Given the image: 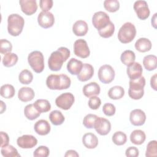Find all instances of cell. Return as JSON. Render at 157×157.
Instances as JSON below:
<instances>
[{
    "mask_svg": "<svg viewBox=\"0 0 157 157\" xmlns=\"http://www.w3.org/2000/svg\"><path fill=\"white\" fill-rule=\"evenodd\" d=\"M70 56V50L64 47H59L57 50L53 52L48 59V65L49 69L52 71H59L65 62Z\"/></svg>",
    "mask_w": 157,
    "mask_h": 157,
    "instance_id": "6da1fadb",
    "label": "cell"
},
{
    "mask_svg": "<svg viewBox=\"0 0 157 157\" xmlns=\"http://www.w3.org/2000/svg\"><path fill=\"white\" fill-rule=\"evenodd\" d=\"M71 80L66 74H51L46 79V85L50 90H62L70 87Z\"/></svg>",
    "mask_w": 157,
    "mask_h": 157,
    "instance_id": "7a4b0ae2",
    "label": "cell"
},
{
    "mask_svg": "<svg viewBox=\"0 0 157 157\" xmlns=\"http://www.w3.org/2000/svg\"><path fill=\"white\" fill-rule=\"evenodd\" d=\"M25 25L24 18L17 13L10 14L7 18V31L12 36H18L21 34Z\"/></svg>",
    "mask_w": 157,
    "mask_h": 157,
    "instance_id": "3957f363",
    "label": "cell"
},
{
    "mask_svg": "<svg viewBox=\"0 0 157 157\" xmlns=\"http://www.w3.org/2000/svg\"><path fill=\"white\" fill-rule=\"evenodd\" d=\"M145 85V78L143 76L135 80H130L128 90L129 96L135 100L141 99L144 94V88Z\"/></svg>",
    "mask_w": 157,
    "mask_h": 157,
    "instance_id": "277c9868",
    "label": "cell"
},
{
    "mask_svg": "<svg viewBox=\"0 0 157 157\" xmlns=\"http://www.w3.org/2000/svg\"><path fill=\"white\" fill-rule=\"evenodd\" d=\"M136 35L135 26L131 22H126L120 28L118 33V39L123 44L131 42Z\"/></svg>",
    "mask_w": 157,
    "mask_h": 157,
    "instance_id": "5b68a950",
    "label": "cell"
},
{
    "mask_svg": "<svg viewBox=\"0 0 157 157\" xmlns=\"http://www.w3.org/2000/svg\"><path fill=\"white\" fill-rule=\"evenodd\" d=\"M28 61L36 73H40L44 69V55L40 51H33L31 52L28 56Z\"/></svg>",
    "mask_w": 157,
    "mask_h": 157,
    "instance_id": "8992f818",
    "label": "cell"
},
{
    "mask_svg": "<svg viewBox=\"0 0 157 157\" xmlns=\"http://www.w3.org/2000/svg\"><path fill=\"white\" fill-rule=\"evenodd\" d=\"M98 75L99 80L102 83L107 84L113 80L115 73L114 69L110 65L104 64L99 67Z\"/></svg>",
    "mask_w": 157,
    "mask_h": 157,
    "instance_id": "52a82bcc",
    "label": "cell"
},
{
    "mask_svg": "<svg viewBox=\"0 0 157 157\" xmlns=\"http://www.w3.org/2000/svg\"><path fill=\"white\" fill-rule=\"evenodd\" d=\"M110 22L109 16L104 12L98 11L95 12L93 15L92 23L98 31L107 26Z\"/></svg>",
    "mask_w": 157,
    "mask_h": 157,
    "instance_id": "ba28073f",
    "label": "cell"
},
{
    "mask_svg": "<svg viewBox=\"0 0 157 157\" xmlns=\"http://www.w3.org/2000/svg\"><path fill=\"white\" fill-rule=\"evenodd\" d=\"M75 101L74 95L69 92L64 93L58 96L55 99L56 106L63 110H68L73 105Z\"/></svg>",
    "mask_w": 157,
    "mask_h": 157,
    "instance_id": "9c48e42d",
    "label": "cell"
},
{
    "mask_svg": "<svg viewBox=\"0 0 157 157\" xmlns=\"http://www.w3.org/2000/svg\"><path fill=\"white\" fill-rule=\"evenodd\" d=\"M74 54L80 58H86L89 56L90 51L85 40L80 39L75 41L74 44Z\"/></svg>",
    "mask_w": 157,
    "mask_h": 157,
    "instance_id": "30bf717a",
    "label": "cell"
},
{
    "mask_svg": "<svg viewBox=\"0 0 157 157\" xmlns=\"http://www.w3.org/2000/svg\"><path fill=\"white\" fill-rule=\"evenodd\" d=\"M134 10L137 17L140 20H145L150 15V9L145 1H136L134 4Z\"/></svg>",
    "mask_w": 157,
    "mask_h": 157,
    "instance_id": "8fae6325",
    "label": "cell"
},
{
    "mask_svg": "<svg viewBox=\"0 0 157 157\" xmlns=\"http://www.w3.org/2000/svg\"><path fill=\"white\" fill-rule=\"evenodd\" d=\"M94 128L99 134L105 136L111 130V124L107 119L102 117H98L95 121Z\"/></svg>",
    "mask_w": 157,
    "mask_h": 157,
    "instance_id": "7c38bea8",
    "label": "cell"
},
{
    "mask_svg": "<svg viewBox=\"0 0 157 157\" xmlns=\"http://www.w3.org/2000/svg\"><path fill=\"white\" fill-rule=\"evenodd\" d=\"M37 22L41 27L49 28L52 27L55 23L54 15L50 12L42 11L38 15Z\"/></svg>",
    "mask_w": 157,
    "mask_h": 157,
    "instance_id": "4fadbf2b",
    "label": "cell"
},
{
    "mask_svg": "<svg viewBox=\"0 0 157 157\" xmlns=\"http://www.w3.org/2000/svg\"><path fill=\"white\" fill-rule=\"evenodd\" d=\"M17 144L21 148H32L37 144V139L32 135H23L17 140Z\"/></svg>",
    "mask_w": 157,
    "mask_h": 157,
    "instance_id": "5bb4252c",
    "label": "cell"
},
{
    "mask_svg": "<svg viewBox=\"0 0 157 157\" xmlns=\"http://www.w3.org/2000/svg\"><path fill=\"white\" fill-rule=\"evenodd\" d=\"M129 120L134 126H142L146 120V115L141 109H134L130 113Z\"/></svg>",
    "mask_w": 157,
    "mask_h": 157,
    "instance_id": "9a60e30c",
    "label": "cell"
},
{
    "mask_svg": "<svg viewBox=\"0 0 157 157\" xmlns=\"http://www.w3.org/2000/svg\"><path fill=\"white\" fill-rule=\"evenodd\" d=\"M19 3L22 12L27 15H31L37 11V4L36 0H20Z\"/></svg>",
    "mask_w": 157,
    "mask_h": 157,
    "instance_id": "2e32d148",
    "label": "cell"
},
{
    "mask_svg": "<svg viewBox=\"0 0 157 157\" xmlns=\"http://www.w3.org/2000/svg\"><path fill=\"white\" fill-rule=\"evenodd\" d=\"M143 72L142 67L139 63L134 62L132 64L128 66L126 69L127 74L130 80H135L141 77Z\"/></svg>",
    "mask_w": 157,
    "mask_h": 157,
    "instance_id": "e0dca14e",
    "label": "cell"
},
{
    "mask_svg": "<svg viewBox=\"0 0 157 157\" xmlns=\"http://www.w3.org/2000/svg\"><path fill=\"white\" fill-rule=\"evenodd\" d=\"M94 74V68L92 65L85 63L83 64L80 72L77 75V78L80 82H86L90 80Z\"/></svg>",
    "mask_w": 157,
    "mask_h": 157,
    "instance_id": "ac0fdd59",
    "label": "cell"
},
{
    "mask_svg": "<svg viewBox=\"0 0 157 157\" xmlns=\"http://www.w3.org/2000/svg\"><path fill=\"white\" fill-rule=\"evenodd\" d=\"M82 91L86 97L90 98L98 95L100 93L101 88L98 83L92 82L85 85L83 88Z\"/></svg>",
    "mask_w": 157,
    "mask_h": 157,
    "instance_id": "d6986e66",
    "label": "cell"
},
{
    "mask_svg": "<svg viewBox=\"0 0 157 157\" xmlns=\"http://www.w3.org/2000/svg\"><path fill=\"white\" fill-rule=\"evenodd\" d=\"M34 129L37 134L40 136H45L50 132L51 127L47 120H39L36 122Z\"/></svg>",
    "mask_w": 157,
    "mask_h": 157,
    "instance_id": "ffe728a7",
    "label": "cell"
},
{
    "mask_svg": "<svg viewBox=\"0 0 157 157\" xmlns=\"http://www.w3.org/2000/svg\"><path fill=\"white\" fill-rule=\"evenodd\" d=\"M82 142L86 148L93 149L98 146V139L93 133L88 132L83 135L82 137Z\"/></svg>",
    "mask_w": 157,
    "mask_h": 157,
    "instance_id": "44dd1931",
    "label": "cell"
},
{
    "mask_svg": "<svg viewBox=\"0 0 157 157\" xmlns=\"http://www.w3.org/2000/svg\"><path fill=\"white\" fill-rule=\"evenodd\" d=\"M88 30V25L83 20H77L72 26V31L77 36H85L87 33Z\"/></svg>",
    "mask_w": 157,
    "mask_h": 157,
    "instance_id": "7402d4cb",
    "label": "cell"
},
{
    "mask_svg": "<svg viewBox=\"0 0 157 157\" xmlns=\"http://www.w3.org/2000/svg\"><path fill=\"white\" fill-rule=\"evenodd\" d=\"M83 63L75 58H71L67 64V71L72 75H78L83 67Z\"/></svg>",
    "mask_w": 157,
    "mask_h": 157,
    "instance_id": "603a6c76",
    "label": "cell"
},
{
    "mask_svg": "<svg viewBox=\"0 0 157 157\" xmlns=\"http://www.w3.org/2000/svg\"><path fill=\"white\" fill-rule=\"evenodd\" d=\"M35 93L34 90L29 87H21L18 93V99L22 102H28L33 99Z\"/></svg>",
    "mask_w": 157,
    "mask_h": 157,
    "instance_id": "cb8c5ba5",
    "label": "cell"
},
{
    "mask_svg": "<svg viewBox=\"0 0 157 157\" xmlns=\"http://www.w3.org/2000/svg\"><path fill=\"white\" fill-rule=\"evenodd\" d=\"M151 41L145 37H140L137 39L135 43L136 49L140 52H146L151 48Z\"/></svg>",
    "mask_w": 157,
    "mask_h": 157,
    "instance_id": "d4e9b609",
    "label": "cell"
},
{
    "mask_svg": "<svg viewBox=\"0 0 157 157\" xmlns=\"http://www.w3.org/2000/svg\"><path fill=\"white\" fill-rule=\"evenodd\" d=\"M146 139L145 132L140 129H136L133 131L130 135L131 142L135 145L142 144Z\"/></svg>",
    "mask_w": 157,
    "mask_h": 157,
    "instance_id": "484cf974",
    "label": "cell"
},
{
    "mask_svg": "<svg viewBox=\"0 0 157 157\" xmlns=\"http://www.w3.org/2000/svg\"><path fill=\"white\" fill-rule=\"evenodd\" d=\"M157 58L154 55H148L144 56L143 59V64L144 67L149 71H153L156 68Z\"/></svg>",
    "mask_w": 157,
    "mask_h": 157,
    "instance_id": "4316f807",
    "label": "cell"
},
{
    "mask_svg": "<svg viewBox=\"0 0 157 157\" xmlns=\"http://www.w3.org/2000/svg\"><path fill=\"white\" fill-rule=\"evenodd\" d=\"M24 114L27 119L34 120L40 116V113L36 109L34 104H30L25 107Z\"/></svg>",
    "mask_w": 157,
    "mask_h": 157,
    "instance_id": "83f0119b",
    "label": "cell"
},
{
    "mask_svg": "<svg viewBox=\"0 0 157 157\" xmlns=\"http://www.w3.org/2000/svg\"><path fill=\"white\" fill-rule=\"evenodd\" d=\"M121 61L124 65L129 66L132 64L136 59V55L134 52L130 50H126L124 51L120 56Z\"/></svg>",
    "mask_w": 157,
    "mask_h": 157,
    "instance_id": "f1b7e54d",
    "label": "cell"
},
{
    "mask_svg": "<svg viewBox=\"0 0 157 157\" xmlns=\"http://www.w3.org/2000/svg\"><path fill=\"white\" fill-rule=\"evenodd\" d=\"M124 95V88L118 85L114 86L110 88L108 91V96L112 99H120Z\"/></svg>",
    "mask_w": 157,
    "mask_h": 157,
    "instance_id": "f546056e",
    "label": "cell"
},
{
    "mask_svg": "<svg viewBox=\"0 0 157 157\" xmlns=\"http://www.w3.org/2000/svg\"><path fill=\"white\" fill-rule=\"evenodd\" d=\"M49 118L51 123L55 126L61 125L64 121V117L61 111L58 110H53L50 113Z\"/></svg>",
    "mask_w": 157,
    "mask_h": 157,
    "instance_id": "4dcf8cb0",
    "label": "cell"
},
{
    "mask_svg": "<svg viewBox=\"0 0 157 157\" xmlns=\"http://www.w3.org/2000/svg\"><path fill=\"white\" fill-rule=\"evenodd\" d=\"M18 56L13 53L9 52L4 55L2 58V64L4 66L9 67L14 66L18 61Z\"/></svg>",
    "mask_w": 157,
    "mask_h": 157,
    "instance_id": "1f68e13d",
    "label": "cell"
},
{
    "mask_svg": "<svg viewBox=\"0 0 157 157\" xmlns=\"http://www.w3.org/2000/svg\"><path fill=\"white\" fill-rule=\"evenodd\" d=\"M33 104L40 113L47 112L51 109V104L47 99H37Z\"/></svg>",
    "mask_w": 157,
    "mask_h": 157,
    "instance_id": "d6a6232c",
    "label": "cell"
},
{
    "mask_svg": "<svg viewBox=\"0 0 157 157\" xmlns=\"http://www.w3.org/2000/svg\"><path fill=\"white\" fill-rule=\"evenodd\" d=\"M15 90L14 87L10 84H5L1 86L0 90V94L6 99H10L15 95Z\"/></svg>",
    "mask_w": 157,
    "mask_h": 157,
    "instance_id": "836d02e7",
    "label": "cell"
},
{
    "mask_svg": "<svg viewBox=\"0 0 157 157\" xmlns=\"http://www.w3.org/2000/svg\"><path fill=\"white\" fill-rule=\"evenodd\" d=\"M1 154L4 157H20V155L17 150L12 145H7L1 148Z\"/></svg>",
    "mask_w": 157,
    "mask_h": 157,
    "instance_id": "e575fe53",
    "label": "cell"
},
{
    "mask_svg": "<svg viewBox=\"0 0 157 157\" xmlns=\"http://www.w3.org/2000/svg\"><path fill=\"white\" fill-rule=\"evenodd\" d=\"M18 80L21 84L28 85L33 81V75L29 70L24 69L19 74Z\"/></svg>",
    "mask_w": 157,
    "mask_h": 157,
    "instance_id": "d590c367",
    "label": "cell"
},
{
    "mask_svg": "<svg viewBox=\"0 0 157 157\" xmlns=\"http://www.w3.org/2000/svg\"><path fill=\"white\" fill-rule=\"evenodd\" d=\"M112 141L117 145H123L127 141V136L122 131H117L112 136Z\"/></svg>",
    "mask_w": 157,
    "mask_h": 157,
    "instance_id": "8d00e7d4",
    "label": "cell"
},
{
    "mask_svg": "<svg viewBox=\"0 0 157 157\" xmlns=\"http://www.w3.org/2000/svg\"><path fill=\"white\" fill-rule=\"evenodd\" d=\"M115 31V26L114 24L110 21L109 24L105 28L99 30L98 33L100 36L103 38H109L111 37Z\"/></svg>",
    "mask_w": 157,
    "mask_h": 157,
    "instance_id": "74e56055",
    "label": "cell"
},
{
    "mask_svg": "<svg viewBox=\"0 0 157 157\" xmlns=\"http://www.w3.org/2000/svg\"><path fill=\"white\" fill-rule=\"evenodd\" d=\"M104 7L110 12H115L120 8V2L117 0H105L104 1Z\"/></svg>",
    "mask_w": 157,
    "mask_h": 157,
    "instance_id": "f35d334b",
    "label": "cell"
},
{
    "mask_svg": "<svg viewBox=\"0 0 157 157\" xmlns=\"http://www.w3.org/2000/svg\"><path fill=\"white\" fill-rule=\"evenodd\" d=\"M145 156L147 157H153L157 156V141L151 140L147 146Z\"/></svg>",
    "mask_w": 157,
    "mask_h": 157,
    "instance_id": "ab89813d",
    "label": "cell"
},
{
    "mask_svg": "<svg viewBox=\"0 0 157 157\" xmlns=\"http://www.w3.org/2000/svg\"><path fill=\"white\" fill-rule=\"evenodd\" d=\"M98 117L94 114L89 113L84 117L83 120V124L86 128H89V129L93 128L95 121L98 118Z\"/></svg>",
    "mask_w": 157,
    "mask_h": 157,
    "instance_id": "60d3db41",
    "label": "cell"
},
{
    "mask_svg": "<svg viewBox=\"0 0 157 157\" xmlns=\"http://www.w3.org/2000/svg\"><path fill=\"white\" fill-rule=\"evenodd\" d=\"M12 50V45L10 41L7 39H2L0 40V52L2 54H6L10 52Z\"/></svg>",
    "mask_w": 157,
    "mask_h": 157,
    "instance_id": "b9f144b4",
    "label": "cell"
},
{
    "mask_svg": "<svg viewBox=\"0 0 157 157\" xmlns=\"http://www.w3.org/2000/svg\"><path fill=\"white\" fill-rule=\"evenodd\" d=\"M50 154V150L48 148L44 145L39 146L35 150L33 153V156L35 157H47Z\"/></svg>",
    "mask_w": 157,
    "mask_h": 157,
    "instance_id": "7bdbcfd3",
    "label": "cell"
},
{
    "mask_svg": "<svg viewBox=\"0 0 157 157\" xmlns=\"http://www.w3.org/2000/svg\"><path fill=\"white\" fill-rule=\"evenodd\" d=\"M88 106L92 110H96L98 109L101 104V101L99 98L94 96L90 97L89 101H88Z\"/></svg>",
    "mask_w": 157,
    "mask_h": 157,
    "instance_id": "ee69618b",
    "label": "cell"
},
{
    "mask_svg": "<svg viewBox=\"0 0 157 157\" xmlns=\"http://www.w3.org/2000/svg\"><path fill=\"white\" fill-rule=\"evenodd\" d=\"M102 111L105 115L110 117L115 113L116 108L115 105L111 103H105L103 105Z\"/></svg>",
    "mask_w": 157,
    "mask_h": 157,
    "instance_id": "f6af8a7d",
    "label": "cell"
},
{
    "mask_svg": "<svg viewBox=\"0 0 157 157\" xmlns=\"http://www.w3.org/2000/svg\"><path fill=\"white\" fill-rule=\"evenodd\" d=\"M53 2L52 0H40L39 6L44 12H48L53 6Z\"/></svg>",
    "mask_w": 157,
    "mask_h": 157,
    "instance_id": "bcb514c9",
    "label": "cell"
},
{
    "mask_svg": "<svg viewBox=\"0 0 157 157\" xmlns=\"http://www.w3.org/2000/svg\"><path fill=\"white\" fill-rule=\"evenodd\" d=\"M125 155L128 157H137L139 155V151L136 147H129L126 150Z\"/></svg>",
    "mask_w": 157,
    "mask_h": 157,
    "instance_id": "7dc6e473",
    "label": "cell"
},
{
    "mask_svg": "<svg viewBox=\"0 0 157 157\" xmlns=\"http://www.w3.org/2000/svg\"><path fill=\"white\" fill-rule=\"evenodd\" d=\"M0 134H1V147L2 148L3 147L8 145L9 142V137L6 132H4L3 131H1L0 132Z\"/></svg>",
    "mask_w": 157,
    "mask_h": 157,
    "instance_id": "c3c4849f",
    "label": "cell"
},
{
    "mask_svg": "<svg viewBox=\"0 0 157 157\" xmlns=\"http://www.w3.org/2000/svg\"><path fill=\"white\" fill-rule=\"evenodd\" d=\"M156 78H157V74H155L151 77V79H150V85L154 90H157V88H156Z\"/></svg>",
    "mask_w": 157,
    "mask_h": 157,
    "instance_id": "681fc988",
    "label": "cell"
},
{
    "mask_svg": "<svg viewBox=\"0 0 157 157\" xmlns=\"http://www.w3.org/2000/svg\"><path fill=\"white\" fill-rule=\"evenodd\" d=\"M78 156H79V155L77 153V152L74 150H67L64 155L65 157H67V156H77V157Z\"/></svg>",
    "mask_w": 157,
    "mask_h": 157,
    "instance_id": "f907efd6",
    "label": "cell"
},
{
    "mask_svg": "<svg viewBox=\"0 0 157 157\" xmlns=\"http://www.w3.org/2000/svg\"><path fill=\"white\" fill-rule=\"evenodd\" d=\"M156 13H155V14H154V15H153V17L151 18V24H152V25L154 26V28H156Z\"/></svg>",
    "mask_w": 157,
    "mask_h": 157,
    "instance_id": "816d5d0a",
    "label": "cell"
},
{
    "mask_svg": "<svg viewBox=\"0 0 157 157\" xmlns=\"http://www.w3.org/2000/svg\"><path fill=\"white\" fill-rule=\"evenodd\" d=\"M6 109V105L2 101H1V113H2Z\"/></svg>",
    "mask_w": 157,
    "mask_h": 157,
    "instance_id": "f5cc1de1",
    "label": "cell"
}]
</instances>
